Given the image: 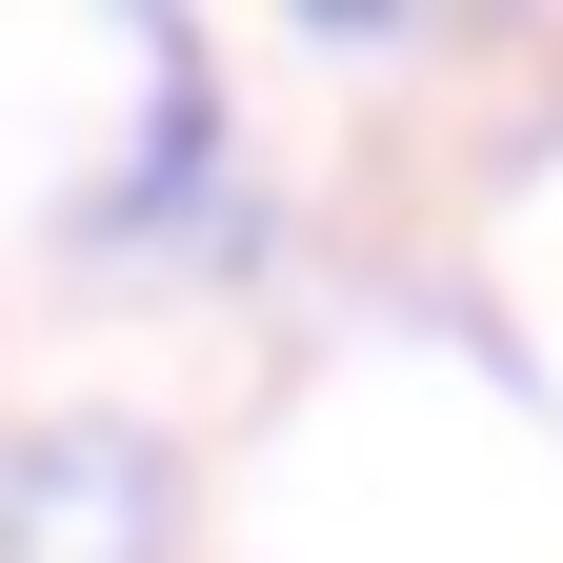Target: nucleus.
Here are the masks:
<instances>
[{
    "label": "nucleus",
    "mask_w": 563,
    "mask_h": 563,
    "mask_svg": "<svg viewBox=\"0 0 563 563\" xmlns=\"http://www.w3.org/2000/svg\"><path fill=\"white\" fill-rule=\"evenodd\" d=\"M0 563H162V443L141 422H21L0 443Z\"/></svg>",
    "instance_id": "obj_1"
}]
</instances>
